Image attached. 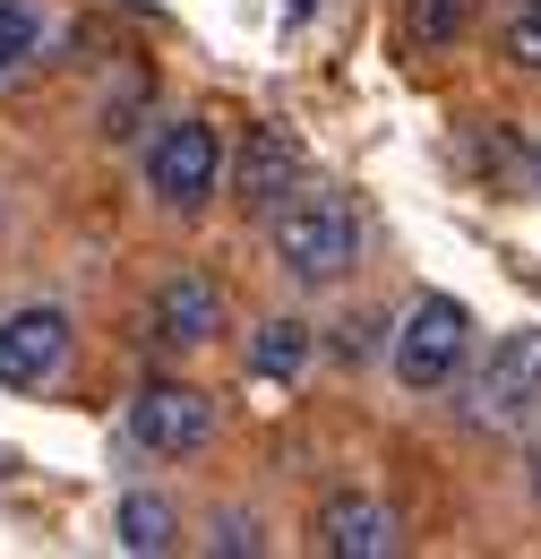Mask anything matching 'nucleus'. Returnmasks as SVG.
Wrapping results in <instances>:
<instances>
[{
    "label": "nucleus",
    "mask_w": 541,
    "mask_h": 559,
    "mask_svg": "<svg viewBox=\"0 0 541 559\" xmlns=\"http://www.w3.org/2000/svg\"><path fill=\"white\" fill-rule=\"evenodd\" d=\"M275 259L292 284H344L352 259H361V215L344 190H318L301 181L292 199H275Z\"/></svg>",
    "instance_id": "nucleus-1"
},
{
    "label": "nucleus",
    "mask_w": 541,
    "mask_h": 559,
    "mask_svg": "<svg viewBox=\"0 0 541 559\" xmlns=\"http://www.w3.org/2000/svg\"><path fill=\"white\" fill-rule=\"evenodd\" d=\"M465 353H473V310H465V301H447V293L412 301V319L396 328V388H412V396L456 388Z\"/></svg>",
    "instance_id": "nucleus-2"
},
{
    "label": "nucleus",
    "mask_w": 541,
    "mask_h": 559,
    "mask_svg": "<svg viewBox=\"0 0 541 559\" xmlns=\"http://www.w3.org/2000/svg\"><path fill=\"white\" fill-rule=\"evenodd\" d=\"M473 421L481 430H525V421H541V328H516L507 345L481 361Z\"/></svg>",
    "instance_id": "nucleus-3"
},
{
    "label": "nucleus",
    "mask_w": 541,
    "mask_h": 559,
    "mask_svg": "<svg viewBox=\"0 0 541 559\" xmlns=\"http://www.w3.org/2000/svg\"><path fill=\"white\" fill-rule=\"evenodd\" d=\"M215 173H224V155H215V130L206 121H164L155 139H146V190L164 199V207H206L215 199Z\"/></svg>",
    "instance_id": "nucleus-4"
},
{
    "label": "nucleus",
    "mask_w": 541,
    "mask_h": 559,
    "mask_svg": "<svg viewBox=\"0 0 541 559\" xmlns=\"http://www.w3.org/2000/svg\"><path fill=\"white\" fill-rule=\"evenodd\" d=\"M130 439L146 456H199L215 439V405H206L190 379H146L130 396Z\"/></svg>",
    "instance_id": "nucleus-5"
},
{
    "label": "nucleus",
    "mask_w": 541,
    "mask_h": 559,
    "mask_svg": "<svg viewBox=\"0 0 541 559\" xmlns=\"http://www.w3.org/2000/svg\"><path fill=\"white\" fill-rule=\"evenodd\" d=\"M146 336L164 353H199L224 336V293H215V276H199V267H181V276H164L155 293H146Z\"/></svg>",
    "instance_id": "nucleus-6"
},
{
    "label": "nucleus",
    "mask_w": 541,
    "mask_h": 559,
    "mask_svg": "<svg viewBox=\"0 0 541 559\" xmlns=\"http://www.w3.org/2000/svg\"><path fill=\"white\" fill-rule=\"evenodd\" d=\"M61 361H69V310H52V301L0 310V388H44V379H61Z\"/></svg>",
    "instance_id": "nucleus-7"
},
{
    "label": "nucleus",
    "mask_w": 541,
    "mask_h": 559,
    "mask_svg": "<svg viewBox=\"0 0 541 559\" xmlns=\"http://www.w3.org/2000/svg\"><path fill=\"white\" fill-rule=\"evenodd\" d=\"M396 543H405V525H396V508L370 499V490H336V499L318 508V551L327 559H396Z\"/></svg>",
    "instance_id": "nucleus-8"
},
{
    "label": "nucleus",
    "mask_w": 541,
    "mask_h": 559,
    "mask_svg": "<svg viewBox=\"0 0 541 559\" xmlns=\"http://www.w3.org/2000/svg\"><path fill=\"white\" fill-rule=\"evenodd\" d=\"M232 190H241V207H250V215H275V199H292V190H301V146H292V130L259 121V130L241 139Z\"/></svg>",
    "instance_id": "nucleus-9"
},
{
    "label": "nucleus",
    "mask_w": 541,
    "mask_h": 559,
    "mask_svg": "<svg viewBox=\"0 0 541 559\" xmlns=\"http://www.w3.org/2000/svg\"><path fill=\"white\" fill-rule=\"evenodd\" d=\"M301 361H310V328H301V319H267V328L250 336V379H259V388H292Z\"/></svg>",
    "instance_id": "nucleus-10"
},
{
    "label": "nucleus",
    "mask_w": 541,
    "mask_h": 559,
    "mask_svg": "<svg viewBox=\"0 0 541 559\" xmlns=\"http://www.w3.org/2000/svg\"><path fill=\"white\" fill-rule=\"evenodd\" d=\"M112 534H121V551L155 559V551H172V543H181V516H172L155 490H130V499H121V516H112Z\"/></svg>",
    "instance_id": "nucleus-11"
},
{
    "label": "nucleus",
    "mask_w": 541,
    "mask_h": 559,
    "mask_svg": "<svg viewBox=\"0 0 541 559\" xmlns=\"http://www.w3.org/2000/svg\"><path fill=\"white\" fill-rule=\"evenodd\" d=\"M44 44H52V9L44 0H0V78L26 70Z\"/></svg>",
    "instance_id": "nucleus-12"
},
{
    "label": "nucleus",
    "mask_w": 541,
    "mask_h": 559,
    "mask_svg": "<svg viewBox=\"0 0 541 559\" xmlns=\"http://www.w3.org/2000/svg\"><path fill=\"white\" fill-rule=\"evenodd\" d=\"M473 17H481V0H412V9H405V26H412V44H421V52H447Z\"/></svg>",
    "instance_id": "nucleus-13"
},
{
    "label": "nucleus",
    "mask_w": 541,
    "mask_h": 559,
    "mask_svg": "<svg viewBox=\"0 0 541 559\" xmlns=\"http://www.w3.org/2000/svg\"><path fill=\"white\" fill-rule=\"evenodd\" d=\"M498 52H507V70L541 78V0H516V17L498 26Z\"/></svg>",
    "instance_id": "nucleus-14"
},
{
    "label": "nucleus",
    "mask_w": 541,
    "mask_h": 559,
    "mask_svg": "<svg viewBox=\"0 0 541 559\" xmlns=\"http://www.w3.org/2000/svg\"><path fill=\"white\" fill-rule=\"evenodd\" d=\"M206 551H224V559L259 551V525H241V516H215V534H206Z\"/></svg>",
    "instance_id": "nucleus-15"
},
{
    "label": "nucleus",
    "mask_w": 541,
    "mask_h": 559,
    "mask_svg": "<svg viewBox=\"0 0 541 559\" xmlns=\"http://www.w3.org/2000/svg\"><path fill=\"white\" fill-rule=\"evenodd\" d=\"M525 465H533V499H541V439H533V456H525Z\"/></svg>",
    "instance_id": "nucleus-16"
}]
</instances>
